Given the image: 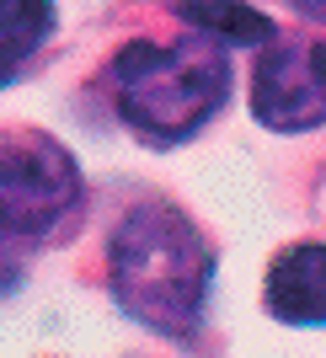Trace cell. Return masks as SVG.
<instances>
[{
	"mask_svg": "<svg viewBox=\"0 0 326 358\" xmlns=\"http://www.w3.org/2000/svg\"><path fill=\"white\" fill-rule=\"evenodd\" d=\"M6 75H11V64H0V80H6Z\"/></svg>",
	"mask_w": 326,
	"mask_h": 358,
	"instance_id": "obj_11",
	"label": "cell"
},
{
	"mask_svg": "<svg viewBox=\"0 0 326 358\" xmlns=\"http://www.w3.org/2000/svg\"><path fill=\"white\" fill-rule=\"evenodd\" d=\"M80 198L70 150L48 134H11L0 145V230L16 241H43Z\"/></svg>",
	"mask_w": 326,
	"mask_h": 358,
	"instance_id": "obj_3",
	"label": "cell"
},
{
	"mask_svg": "<svg viewBox=\"0 0 326 358\" xmlns=\"http://www.w3.org/2000/svg\"><path fill=\"white\" fill-rule=\"evenodd\" d=\"M316 54H321V64H326V43H316Z\"/></svg>",
	"mask_w": 326,
	"mask_h": 358,
	"instance_id": "obj_10",
	"label": "cell"
},
{
	"mask_svg": "<svg viewBox=\"0 0 326 358\" xmlns=\"http://www.w3.org/2000/svg\"><path fill=\"white\" fill-rule=\"evenodd\" d=\"M11 241H16V236H6V230H0V294H11V289L22 284V262H16Z\"/></svg>",
	"mask_w": 326,
	"mask_h": 358,
	"instance_id": "obj_8",
	"label": "cell"
},
{
	"mask_svg": "<svg viewBox=\"0 0 326 358\" xmlns=\"http://www.w3.org/2000/svg\"><path fill=\"white\" fill-rule=\"evenodd\" d=\"M54 27V0H0V64L27 59Z\"/></svg>",
	"mask_w": 326,
	"mask_h": 358,
	"instance_id": "obj_7",
	"label": "cell"
},
{
	"mask_svg": "<svg viewBox=\"0 0 326 358\" xmlns=\"http://www.w3.org/2000/svg\"><path fill=\"white\" fill-rule=\"evenodd\" d=\"M252 107L267 129H316L326 123V64L311 43H273L257 64Z\"/></svg>",
	"mask_w": 326,
	"mask_h": 358,
	"instance_id": "obj_4",
	"label": "cell"
},
{
	"mask_svg": "<svg viewBox=\"0 0 326 358\" xmlns=\"http://www.w3.org/2000/svg\"><path fill=\"white\" fill-rule=\"evenodd\" d=\"M113 294L139 327L161 337H193L214 284V252L198 224L171 203H139L113 230Z\"/></svg>",
	"mask_w": 326,
	"mask_h": 358,
	"instance_id": "obj_1",
	"label": "cell"
},
{
	"mask_svg": "<svg viewBox=\"0 0 326 358\" xmlns=\"http://www.w3.org/2000/svg\"><path fill=\"white\" fill-rule=\"evenodd\" d=\"M182 16L208 38L225 43H273V22L241 0H182Z\"/></svg>",
	"mask_w": 326,
	"mask_h": 358,
	"instance_id": "obj_6",
	"label": "cell"
},
{
	"mask_svg": "<svg viewBox=\"0 0 326 358\" xmlns=\"http://www.w3.org/2000/svg\"><path fill=\"white\" fill-rule=\"evenodd\" d=\"M113 91L145 145H182L225 107L230 70L204 43H129L113 59Z\"/></svg>",
	"mask_w": 326,
	"mask_h": 358,
	"instance_id": "obj_2",
	"label": "cell"
},
{
	"mask_svg": "<svg viewBox=\"0 0 326 358\" xmlns=\"http://www.w3.org/2000/svg\"><path fill=\"white\" fill-rule=\"evenodd\" d=\"M267 310L283 327H326V246L305 241L267 268Z\"/></svg>",
	"mask_w": 326,
	"mask_h": 358,
	"instance_id": "obj_5",
	"label": "cell"
},
{
	"mask_svg": "<svg viewBox=\"0 0 326 358\" xmlns=\"http://www.w3.org/2000/svg\"><path fill=\"white\" fill-rule=\"evenodd\" d=\"M299 16H311V22H326V0H289Z\"/></svg>",
	"mask_w": 326,
	"mask_h": 358,
	"instance_id": "obj_9",
	"label": "cell"
}]
</instances>
